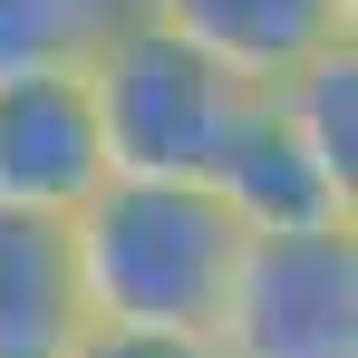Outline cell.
Returning <instances> with one entry per match:
<instances>
[{"instance_id": "52a82bcc", "label": "cell", "mask_w": 358, "mask_h": 358, "mask_svg": "<svg viewBox=\"0 0 358 358\" xmlns=\"http://www.w3.org/2000/svg\"><path fill=\"white\" fill-rule=\"evenodd\" d=\"M87 329L78 271H68V223L0 213V358H68Z\"/></svg>"}, {"instance_id": "6da1fadb", "label": "cell", "mask_w": 358, "mask_h": 358, "mask_svg": "<svg viewBox=\"0 0 358 358\" xmlns=\"http://www.w3.org/2000/svg\"><path fill=\"white\" fill-rule=\"evenodd\" d=\"M68 271H78L87 329L213 339L242 271V223L213 203V184L107 175L68 213Z\"/></svg>"}, {"instance_id": "5b68a950", "label": "cell", "mask_w": 358, "mask_h": 358, "mask_svg": "<svg viewBox=\"0 0 358 358\" xmlns=\"http://www.w3.org/2000/svg\"><path fill=\"white\" fill-rule=\"evenodd\" d=\"M107 184V136L87 78H0V213L68 223Z\"/></svg>"}, {"instance_id": "8992f818", "label": "cell", "mask_w": 358, "mask_h": 358, "mask_svg": "<svg viewBox=\"0 0 358 358\" xmlns=\"http://www.w3.org/2000/svg\"><path fill=\"white\" fill-rule=\"evenodd\" d=\"M145 20H165L175 39H194L213 68H233L242 87H281L291 68L320 49L358 39V0H126Z\"/></svg>"}, {"instance_id": "30bf717a", "label": "cell", "mask_w": 358, "mask_h": 358, "mask_svg": "<svg viewBox=\"0 0 358 358\" xmlns=\"http://www.w3.org/2000/svg\"><path fill=\"white\" fill-rule=\"evenodd\" d=\"M68 358H213V339H145V329H78Z\"/></svg>"}, {"instance_id": "9c48e42d", "label": "cell", "mask_w": 358, "mask_h": 358, "mask_svg": "<svg viewBox=\"0 0 358 358\" xmlns=\"http://www.w3.org/2000/svg\"><path fill=\"white\" fill-rule=\"evenodd\" d=\"M281 117H291V136L329 165L339 184H358V39H339V49H320L310 68H291L281 87H262Z\"/></svg>"}, {"instance_id": "277c9868", "label": "cell", "mask_w": 358, "mask_h": 358, "mask_svg": "<svg viewBox=\"0 0 358 358\" xmlns=\"http://www.w3.org/2000/svg\"><path fill=\"white\" fill-rule=\"evenodd\" d=\"M213 203L242 223V242H291V233H358V184H339L310 145L291 136V117L271 97H252L213 165Z\"/></svg>"}, {"instance_id": "ba28073f", "label": "cell", "mask_w": 358, "mask_h": 358, "mask_svg": "<svg viewBox=\"0 0 358 358\" xmlns=\"http://www.w3.org/2000/svg\"><path fill=\"white\" fill-rule=\"evenodd\" d=\"M126 0H0V78H78Z\"/></svg>"}, {"instance_id": "3957f363", "label": "cell", "mask_w": 358, "mask_h": 358, "mask_svg": "<svg viewBox=\"0 0 358 358\" xmlns=\"http://www.w3.org/2000/svg\"><path fill=\"white\" fill-rule=\"evenodd\" d=\"M213 358H358V233L242 242Z\"/></svg>"}, {"instance_id": "7a4b0ae2", "label": "cell", "mask_w": 358, "mask_h": 358, "mask_svg": "<svg viewBox=\"0 0 358 358\" xmlns=\"http://www.w3.org/2000/svg\"><path fill=\"white\" fill-rule=\"evenodd\" d=\"M78 78H87L97 136H107V175H145V184H203L223 165L242 107L262 97L145 10H126Z\"/></svg>"}]
</instances>
